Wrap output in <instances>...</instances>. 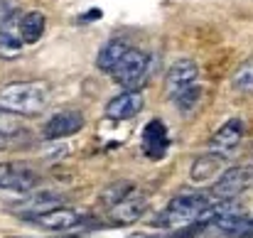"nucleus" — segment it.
Returning a JSON list of instances; mask_svg holds the SVG:
<instances>
[{"instance_id":"obj_1","label":"nucleus","mask_w":253,"mask_h":238,"mask_svg":"<svg viewBox=\"0 0 253 238\" xmlns=\"http://www.w3.org/2000/svg\"><path fill=\"white\" fill-rule=\"evenodd\" d=\"M98 69L128 91H138L150 74V54L121 40H111L98 52Z\"/></svg>"},{"instance_id":"obj_2","label":"nucleus","mask_w":253,"mask_h":238,"mask_svg":"<svg viewBox=\"0 0 253 238\" xmlns=\"http://www.w3.org/2000/svg\"><path fill=\"white\" fill-rule=\"evenodd\" d=\"M49 103V88L40 81H17L0 88V106L17 116H37Z\"/></svg>"},{"instance_id":"obj_3","label":"nucleus","mask_w":253,"mask_h":238,"mask_svg":"<svg viewBox=\"0 0 253 238\" xmlns=\"http://www.w3.org/2000/svg\"><path fill=\"white\" fill-rule=\"evenodd\" d=\"M211 197L209 194H202V192H187V194H179L169 201L168 206L155 216V226H187V224H194L209 206H211Z\"/></svg>"},{"instance_id":"obj_4","label":"nucleus","mask_w":253,"mask_h":238,"mask_svg":"<svg viewBox=\"0 0 253 238\" xmlns=\"http://www.w3.org/2000/svg\"><path fill=\"white\" fill-rule=\"evenodd\" d=\"M253 184V164H236L229 167L214 184H211V201H231L241 192H246Z\"/></svg>"},{"instance_id":"obj_5","label":"nucleus","mask_w":253,"mask_h":238,"mask_svg":"<svg viewBox=\"0 0 253 238\" xmlns=\"http://www.w3.org/2000/svg\"><path fill=\"white\" fill-rule=\"evenodd\" d=\"M84 128V113L77 108H64L52 113V118L44 123L42 135L44 140H62V138H72Z\"/></svg>"},{"instance_id":"obj_6","label":"nucleus","mask_w":253,"mask_h":238,"mask_svg":"<svg viewBox=\"0 0 253 238\" xmlns=\"http://www.w3.org/2000/svg\"><path fill=\"white\" fill-rule=\"evenodd\" d=\"M25 221H30V224H35V226H40L44 231H69V229L82 226L86 219H84V214H79L77 209H67L62 204V206H54V209H49L44 214L30 216Z\"/></svg>"},{"instance_id":"obj_7","label":"nucleus","mask_w":253,"mask_h":238,"mask_svg":"<svg viewBox=\"0 0 253 238\" xmlns=\"http://www.w3.org/2000/svg\"><path fill=\"white\" fill-rule=\"evenodd\" d=\"M244 133H246V125H244L241 118H231V120H226V123L211 135V140H209V150H207V153H214V155H219L221 159H226L236 148H239V145H241Z\"/></svg>"},{"instance_id":"obj_8","label":"nucleus","mask_w":253,"mask_h":238,"mask_svg":"<svg viewBox=\"0 0 253 238\" xmlns=\"http://www.w3.org/2000/svg\"><path fill=\"white\" fill-rule=\"evenodd\" d=\"M40 182L37 172L20 162H0V189L7 192H30Z\"/></svg>"},{"instance_id":"obj_9","label":"nucleus","mask_w":253,"mask_h":238,"mask_svg":"<svg viewBox=\"0 0 253 238\" xmlns=\"http://www.w3.org/2000/svg\"><path fill=\"white\" fill-rule=\"evenodd\" d=\"M140 111H143V96H140L138 91H128V88H126L123 93L113 96V98L106 103V116H108L111 120H116V123L130 120V118H135Z\"/></svg>"},{"instance_id":"obj_10","label":"nucleus","mask_w":253,"mask_h":238,"mask_svg":"<svg viewBox=\"0 0 253 238\" xmlns=\"http://www.w3.org/2000/svg\"><path fill=\"white\" fill-rule=\"evenodd\" d=\"M169 148V135L163 120L153 118L145 128H143V153L150 159H163Z\"/></svg>"},{"instance_id":"obj_11","label":"nucleus","mask_w":253,"mask_h":238,"mask_svg":"<svg viewBox=\"0 0 253 238\" xmlns=\"http://www.w3.org/2000/svg\"><path fill=\"white\" fill-rule=\"evenodd\" d=\"M145 209H148V199L138 192H130L116 206H111V219L113 224H133L145 214Z\"/></svg>"},{"instance_id":"obj_12","label":"nucleus","mask_w":253,"mask_h":238,"mask_svg":"<svg viewBox=\"0 0 253 238\" xmlns=\"http://www.w3.org/2000/svg\"><path fill=\"white\" fill-rule=\"evenodd\" d=\"M197 64L192 59H179L177 64H172V69L168 72V93L174 98L177 93L197 86Z\"/></svg>"},{"instance_id":"obj_13","label":"nucleus","mask_w":253,"mask_h":238,"mask_svg":"<svg viewBox=\"0 0 253 238\" xmlns=\"http://www.w3.org/2000/svg\"><path fill=\"white\" fill-rule=\"evenodd\" d=\"M44 27H47V17L42 12H37V10L15 17V30H17V37H20L22 47L25 44H37L42 40V35H44Z\"/></svg>"},{"instance_id":"obj_14","label":"nucleus","mask_w":253,"mask_h":238,"mask_svg":"<svg viewBox=\"0 0 253 238\" xmlns=\"http://www.w3.org/2000/svg\"><path fill=\"white\" fill-rule=\"evenodd\" d=\"M62 204H64L62 194H57V192H37V194L27 197L25 201H20V204L15 206V211H17L22 219H30V216L44 214V211H49V209H54V206H62Z\"/></svg>"},{"instance_id":"obj_15","label":"nucleus","mask_w":253,"mask_h":238,"mask_svg":"<svg viewBox=\"0 0 253 238\" xmlns=\"http://www.w3.org/2000/svg\"><path fill=\"white\" fill-rule=\"evenodd\" d=\"M221 162H224V159L219 158V155H214V153L199 155V158L194 159V164H192V179H194V182H204V179L214 177L216 169L221 167Z\"/></svg>"},{"instance_id":"obj_16","label":"nucleus","mask_w":253,"mask_h":238,"mask_svg":"<svg viewBox=\"0 0 253 238\" xmlns=\"http://www.w3.org/2000/svg\"><path fill=\"white\" fill-rule=\"evenodd\" d=\"M231 88L236 93H241V96H251L253 93V59L251 62H244L239 67V72L231 79Z\"/></svg>"},{"instance_id":"obj_17","label":"nucleus","mask_w":253,"mask_h":238,"mask_svg":"<svg viewBox=\"0 0 253 238\" xmlns=\"http://www.w3.org/2000/svg\"><path fill=\"white\" fill-rule=\"evenodd\" d=\"M20 133H22V120H20V116L0 106V138L7 140V138H15V135H20Z\"/></svg>"},{"instance_id":"obj_18","label":"nucleus","mask_w":253,"mask_h":238,"mask_svg":"<svg viewBox=\"0 0 253 238\" xmlns=\"http://www.w3.org/2000/svg\"><path fill=\"white\" fill-rule=\"evenodd\" d=\"M197 101H199V83L174 96V106L179 108V113H189L197 106Z\"/></svg>"},{"instance_id":"obj_19","label":"nucleus","mask_w":253,"mask_h":238,"mask_svg":"<svg viewBox=\"0 0 253 238\" xmlns=\"http://www.w3.org/2000/svg\"><path fill=\"white\" fill-rule=\"evenodd\" d=\"M133 192V184H128V182H118V184H113V187H108L106 192H103V204H108V206H116L123 197H128Z\"/></svg>"},{"instance_id":"obj_20","label":"nucleus","mask_w":253,"mask_h":238,"mask_svg":"<svg viewBox=\"0 0 253 238\" xmlns=\"http://www.w3.org/2000/svg\"><path fill=\"white\" fill-rule=\"evenodd\" d=\"M2 148H5V140H2V138H0V150H2Z\"/></svg>"},{"instance_id":"obj_21","label":"nucleus","mask_w":253,"mask_h":238,"mask_svg":"<svg viewBox=\"0 0 253 238\" xmlns=\"http://www.w3.org/2000/svg\"><path fill=\"white\" fill-rule=\"evenodd\" d=\"M135 238H155V236H135Z\"/></svg>"},{"instance_id":"obj_22","label":"nucleus","mask_w":253,"mask_h":238,"mask_svg":"<svg viewBox=\"0 0 253 238\" xmlns=\"http://www.w3.org/2000/svg\"><path fill=\"white\" fill-rule=\"evenodd\" d=\"M64 238H79V236H64Z\"/></svg>"}]
</instances>
